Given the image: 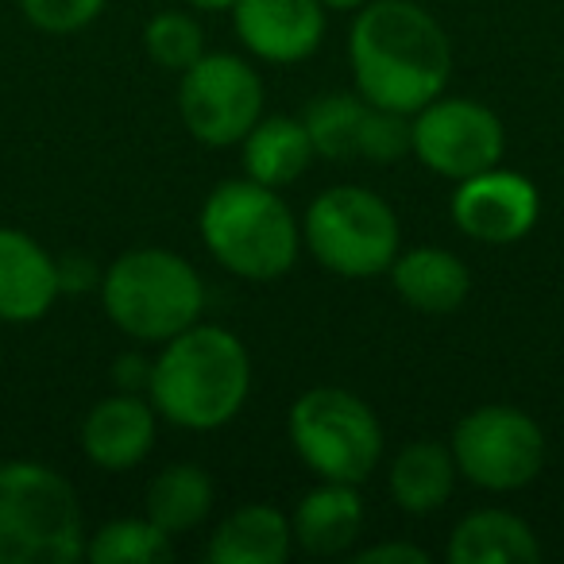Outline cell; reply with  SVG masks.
Instances as JSON below:
<instances>
[{
  "label": "cell",
  "mask_w": 564,
  "mask_h": 564,
  "mask_svg": "<svg viewBox=\"0 0 564 564\" xmlns=\"http://www.w3.org/2000/svg\"><path fill=\"white\" fill-rule=\"evenodd\" d=\"M286 430L302 464L333 484L360 487L383 456V425L376 410L340 387H314L302 394L291 406Z\"/></svg>",
  "instance_id": "cell-7"
},
{
  "label": "cell",
  "mask_w": 564,
  "mask_h": 564,
  "mask_svg": "<svg viewBox=\"0 0 564 564\" xmlns=\"http://www.w3.org/2000/svg\"><path fill=\"white\" fill-rule=\"evenodd\" d=\"M394 294L422 314H453L471 291V274L460 256L445 248H410L391 263Z\"/></svg>",
  "instance_id": "cell-16"
},
{
  "label": "cell",
  "mask_w": 564,
  "mask_h": 564,
  "mask_svg": "<svg viewBox=\"0 0 564 564\" xmlns=\"http://www.w3.org/2000/svg\"><path fill=\"white\" fill-rule=\"evenodd\" d=\"M182 4H189V9L197 12H232L236 0H182Z\"/></svg>",
  "instance_id": "cell-28"
},
{
  "label": "cell",
  "mask_w": 564,
  "mask_h": 564,
  "mask_svg": "<svg viewBox=\"0 0 564 564\" xmlns=\"http://www.w3.org/2000/svg\"><path fill=\"white\" fill-rule=\"evenodd\" d=\"M302 240L314 259L345 279H376L402 251L394 209L364 186H333L310 205Z\"/></svg>",
  "instance_id": "cell-6"
},
{
  "label": "cell",
  "mask_w": 564,
  "mask_h": 564,
  "mask_svg": "<svg viewBox=\"0 0 564 564\" xmlns=\"http://www.w3.org/2000/svg\"><path fill=\"white\" fill-rule=\"evenodd\" d=\"M414 155L441 178H471L502 163L507 132L487 105L468 97H433L414 112Z\"/></svg>",
  "instance_id": "cell-10"
},
{
  "label": "cell",
  "mask_w": 564,
  "mask_h": 564,
  "mask_svg": "<svg viewBox=\"0 0 564 564\" xmlns=\"http://www.w3.org/2000/svg\"><path fill=\"white\" fill-rule=\"evenodd\" d=\"M213 510V479L197 464H171L148 484V499H143V514L166 530L186 533L202 525Z\"/></svg>",
  "instance_id": "cell-21"
},
{
  "label": "cell",
  "mask_w": 564,
  "mask_h": 564,
  "mask_svg": "<svg viewBox=\"0 0 564 564\" xmlns=\"http://www.w3.org/2000/svg\"><path fill=\"white\" fill-rule=\"evenodd\" d=\"M325 9H337V12H356V9H364L368 0H322Z\"/></svg>",
  "instance_id": "cell-29"
},
{
  "label": "cell",
  "mask_w": 564,
  "mask_h": 564,
  "mask_svg": "<svg viewBox=\"0 0 564 564\" xmlns=\"http://www.w3.org/2000/svg\"><path fill=\"white\" fill-rule=\"evenodd\" d=\"M453 460L484 491H518L545 468V433L518 406H479L453 430Z\"/></svg>",
  "instance_id": "cell-8"
},
{
  "label": "cell",
  "mask_w": 564,
  "mask_h": 564,
  "mask_svg": "<svg viewBox=\"0 0 564 564\" xmlns=\"http://www.w3.org/2000/svg\"><path fill=\"white\" fill-rule=\"evenodd\" d=\"M314 140H310L306 124L294 117H271L259 120L248 135H243V171L248 178L263 182L271 189H282L299 182L314 163Z\"/></svg>",
  "instance_id": "cell-19"
},
{
  "label": "cell",
  "mask_w": 564,
  "mask_h": 564,
  "mask_svg": "<svg viewBox=\"0 0 564 564\" xmlns=\"http://www.w3.org/2000/svg\"><path fill=\"white\" fill-rule=\"evenodd\" d=\"M291 530L299 549L310 556L348 553L364 533V499L356 484L322 479V487L302 495L299 510L291 518Z\"/></svg>",
  "instance_id": "cell-15"
},
{
  "label": "cell",
  "mask_w": 564,
  "mask_h": 564,
  "mask_svg": "<svg viewBox=\"0 0 564 564\" xmlns=\"http://www.w3.org/2000/svg\"><path fill=\"white\" fill-rule=\"evenodd\" d=\"M202 240L236 279L271 282L299 259L302 228L279 189L256 178L220 182L202 205Z\"/></svg>",
  "instance_id": "cell-3"
},
{
  "label": "cell",
  "mask_w": 564,
  "mask_h": 564,
  "mask_svg": "<svg viewBox=\"0 0 564 564\" xmlns=\"http://www.w3.org/2000/svg\"><path fill=\"white\" fill-rule=\"evenodd\" d=\"M171 533L159 530L148 514L143 518H112L86 541V561L94 564H159L171 561Z\"/></svg>",
  "instance_id": "cell-23"
},
{
  "label": "cell",
  "mask_w": 564,
  "mask_h": 564,
  "mask_svg": "<svg viewBox=\"0 0 564 564\" xmlns=\"http://www.w3.org/2000/svg\"><path fill=\"white\" fill-rule=\"evenodd\" d=\"M448 561L453 564H538L541 541L510 510H476L460 518L448 538Z\"/></svg>",
  "instance_id": "cell-18"
},
{
  "label": "cell",
  "mask_w": 564,
  "mask_h": 564,
  "mask_svg": "<svg viewBox=\"0 0 564 564\" xmlns=\"http://www.w3.org/2000/svg\"><path fill=\"white\" fill-rule=\"evenodd\" d=\"M348 55L356 94L406 117L445 94L453 70L445 28L414 0H368L356 9Z\"/></svg>",
  "instance_id": "cell-1"
},
{
  "label": "cell",
  "mask_w": 564,
  "mask_h": 564,
  "mask_svg": "<svg viewBox=\"0 0 564 564\" xmlns=\"http://www.w3.org/2000/svg\"><path fill=\"white\" fill-rule=\"evenodd\" d=\"M291 545V518L271 502H248L213 530L205 556L213 564H282Z\"/></svg>",
  "instance_id": "cell-17"
},
{
  "label": "cell",
  "mask_w": 564,
  "mask_h": 564,
  "mask_svg": "<svg viewBox=\"0 0 564 564\" xmlns=\"http://www.w3.org/2000/svg\"><path fill=\"white\" fill-rule=\"evenodd\" d=\"M406 151H414V124H410L406 112L371 105L368 120H364V132H360V159L391 166V163H399Z\"/></svg>",
  "instance_id": "cell-25"
},
{
  "label": "cell",
  "mask_w": 564,
  "mask_h": 564,
  "mask_svg": "<svg viewBox=\"0 0 564 564\" xmlns=\"http://www.w3.org/2000/svg\"><path fill=\"white\" fill-rule=\"evenodd\" d=\"M541 197L525 174L518 171H479L471 178H460L453 194V220L464 236L479 243H514L530 236L538 225Z\"/></svg>",
  "instance_id": "cell-11"
},
{
  "label": "cell",
  "mask_w": 564,
  "mask_h": 564,
  "mask_svg": "<svg viewBox=\"0 0 564 564\" xmlns=\"http://www.w3.org/2000/svg\"><path fill=\"white\" fill-rule=\"evenodd\" d=\"M356 564H430V553L410 541H383V545L356 553Z\"/></svg>",
  "instance_id": "cell-27"
},
{
  "label": "cell",
  "mask_w": 564,
  "mask_h": 564,
  "mask_svg": "<svg viewBox=\"0 0 564 564\" xmlns=\"http://www.w3.org/2000/svg\"><path fill=\"white\" fill-rule=\"evenodd\" d=\"M456 460L453 448L437 441H414L391 464V499L406 514H433L448 502L456 487Z\"/></svg>",
  "instance_id": "cell-20"
},
{
  "label": "cell",
  "mask_w": 564,
  "mask_h": 564,
  "mask_svg": "<svg viewBox=\"0 0 564 564\" xmlns=\"http://www.w3.org/2000/svg\"><path fill=\"white\" fill-rule=\"evenodd\" d=\"M28 24H35L47 35H70L82 32L101 17L105 0H20Z\"/></svg>",
  "instance_id": "cell-26"
},
{
  "label": "cell",
  "mask_w": 564,
  "mask_h": 564,
  "mask_svg": "<svg viewBox=\"0 0 564 564\" xmlns=\"http://www.w3.org/2000/svg\"><path fill=\"white\" fill-rule=\"evenodd\" d=\"M86 541L70 479L35 460L0 464V564H74Z\"/></svg>",
  "instance_id": "cell-4"
},
{
  "label": "cell",
  "mask_w": 564,
  "mask_h": 564,
  "mask_svg": "<svg viewBox=\"0 0 564 564\" xmlns=\"http://www.w3.org/2000/svg\"><path fill=\"white\" fill-rule=\"evenodd\" d=\"M63 294L58 263L28 232L0 228V322L32 325L51 314Z\"/></svg>",
  "instance_id": "cell-13"
},
{
  "label": "cell",
  "mask_w": 564,
  "mask_h": 564,
  "mask_svg": "<svg viewBox=\"0 0 564 564\" xmlns=\"http://www.w3.org/2000/svg\"><path fill=\"white\" fill-rule=\"evenodd\" d=\"M240 43L263 63H302L325 40L322 0H236Z\"/></svg>",
  "instance_id": "cell-12"
},
{
  "label": "cell",
  "mask_w": 564,
  "mask_h": 564,
  "mask_svg": "<svg viewBox=\"0 0 564 564\" xmlns=\"http://www.w3.org/2000/svg\"><path fill=\"white\" fill-rule=\"evenodd\" d=\"M155 445V406L135 391L101 399L82 422V453L105 471H128Z\"/></svg>",
  "instance_id": "cell-14"
},
{
  "label": "cell",
  "mask_w": 564,
  "mask_h": 564,
  "mask_svg": "<svg viewBox=\"0 0 564 564\" xmlns=\"http://www.w3.org/2000/svg\"><path fill=\"white\" fill-rule=\"evenodd\" d=\"M371 101L360 94H325L306 109L302 124H306L314 151L329 163H345V159H360V132L368 120Z\"/></svg>",
  "instance_id": "cell-22"
},
{
  "label": "cell",
  "mask_w": 564,
  "mask_h": 564,
  "mask_svg": "<svg viewBox=\"0 0 564 564\" xmlns=\"http://www.w3.org/2000/svg\"><path fill=\"white\" fill-rule=\"evenodd\" d=\"M143 47H148L151 63L166 66V70H189L205 55V35L202 24L186 12H159L143 28Z\"/></svg>",
  "instance_id": "cell-24"
},
{
  "label": "cell",
  "mask_w": 564,
  "mask_h": 564,
  "mask_svg": "<svg viewBox=\"0 0 564 564\" xmlns=\"http://www.w3.org/2000/svg\"><path fill=\"white\" fill-rule=\"evenodd\" d=\"M109 322L143 345H166L205 314L202 274L166 248L124 251L101 279Z\"/></svg>",
  "instance_id": "cell-5"
},
{
  "label": "cell",
  "mask_w": 564,
  "mask_h": 564,
  "mask_svg": "<svg viewBox=\"0 0 564 564\" xmlns=\"http://www.w3.org/2000/svg\"><path fill=\"white\" fill-rule=\"evenodd\" d=\"M178 112L197 143L232 148L263 117V82L236 55H202L182 70Z\"/></svg>",
  "instance_id": "cell-9"
},
{
  "label": "cell",
  "mask_w": 564,
  "mask_h": 564,
  "mask_svg": "<svg viewBox=\"0 0 564 564\" xmlns=\"http://www.w3.org/2000/svg\"><path fill=\"white\" fill-rule=\"evenodd\" d=\"M251 391V356L236 333L220 325H189L166 340L151 364L148 399L159 417L182 430L209 433L243 410Z\"/></svg>",
  "instance_id": "cell-2"
}]
</instances>
